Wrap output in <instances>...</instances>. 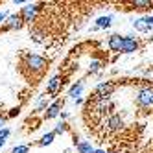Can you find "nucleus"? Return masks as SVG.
<instances>
[{"mask_svg":"<svg viewBox=\"0 0 153 153\" xmlns=\"http://www.w3.org/2000/svg\"><path fill=\"white\" fill-rule=\"evenodd\" d=\"M7 17H9V13H7V11H0V22H6Z\"/></svg>","mask_w":153,"mask_h":153,"instance_id":"nucleus-21","label":"nucleus"},{"mask_svg":"<svg viewBox=\"0 0 153 153\" xmlns=\"http://www.w3.org/2000/svg\"><path fill=\"white\" fill-rule=\"evenodd\" d=\"M100 68H102V61L92 59V61H91V65H89V72H91V74H96Z\"/></svg>","mask_w":153,"mask_h":153,"instance_id":"nucleus-19","label":"nucleus"},{"mask_svg":"<svg viewBox=\"0 0 153 153\" xmlns=\"http://www.w3.org/2000/svg\"><path fill=\"white\" fill-rule=\"evenodd\" d=\"M61 107H63V100H56L52 105L46 107V114H45V118H46V120H52V118H56L57 114H61Z\"/></svg>","mask_w":153,"mask_h":153,"instance_id":"nucleus-10","label":"nucleus"},{"mask_svg":"<svg viewBox=\"0 0 153 153\" xmlns=\"http://www.w3.org/2000/svg\"><path fill=\"white\" fill-rule=\"evenodd\" d=\"M53 138H56V135H53V131H50V133H46L45 137L37 142V146H50L52 142H53Z\"/></svg>","mask_w":153,"mask_h":153,"instance_id":"nucleus-17","label":"nucleus"},{"mask_svg":"<svg viewBox=\"0 0 153 153\" xmlns=\"http://www.w3.org/2000/svg\"><path fill=\"white\" fill-rule=\"evenodd\" d=\"M76 148H78V153H94V148L87 140H78L76 142Z\"/></svg>","mask_w":153,"mask_h":153,"instance_id":"nucleus-14","label":"nucleus"},{"mask_svg":"<svg viewBox=\"0 0 153 153\" xmlns=\"http://www.w3.org/2000/svg\"><path fill=\"white\" fill-rule=\"evenodd\" d=\"M24 67H28L31 72H42L48 68V59L41 57V56H33V53H28L24 56Z\"/></svg>","mask_w":153,"mask_h":153,"instance_id":"nucleus-2","label":"nucleus"},{"mask_svg":"<svg viewBox=\"0 0 153 153\" xmlns=\"http://www.w3.org/2000/svg\"><path fill=\"white\" fill-rule=\"evenodd\" d=\"M122 45H124V37L118 35V33H113L111 37H109V41H107L109 50L114 52V53H122Z\"/></svg>","mask_w":153,"mask_h":153,"instance_id":"nucleus-8","label":"nucleus"},{"mask_svg":"<svg viewBox=\"0 0 153 153\" xmlns=\"http://www.w3.org/2000/svg\"><path fill=\"white\" fill-rule=\"evenodd\" d=\"M22 19H20V15H9L7 20H6V30H19V28H22Z\"/></svg>","mask_w":153,"mask_h":153,"instance_id":"nucleus-11","label":"nucleus"},{"mask_svg":"<svg viewBox=\"0 0 153 153\" xmlns=\"http://www.w3.org/2000/svg\"><path fill=\"white\" fill-rule=\"evenodd\" d=\"M116 85L113 81H105V83H100L94 89L92 92V100H103V98H111V94L114 92Z\"/></svg>","mask_w":153,"mask_h":153,"instance_id":"nucleus-4","label":"nucleus"},{"mask_svg":"<svg viewBox=\"0 0 153 153\" xmlns=\"http://www.w3.org/2000/svg\"><path fill=\"white\" fill-rule=\"evenodd\" d=\"M63 81H65V78L61 74H57V76H53V78L46 83V94H50V96H53V94H57L59 91H61V87H63Z\"/></svg>","mask_w":153,"mask_h":153,"instance_id":"nucleus-7","label":"nucleus"},{"mask_svg":"<svg viewBox=\"0 0 153 153\" xmlns=\"http://www.w3.org/2000/svg\"><path fill=\"white\" fill-rule=\"evenodd\" d=\"M39 4H26L22 9H20V19H22V22H26V24H31L35 20V17H37V13H39Z\"/></svg>","mask_w":153,"mask_h":153,"instance_id":"nucleus-6","label":"nucleus"},{"mask_svg":"<svg viewBox=\"0 0 153 153\" xmlns=\"http://www.w3.org/2000/svg\"><path fill=\"white\" fill-rule=\"evenodd\" d=\"M144 19H146V22H148L149 26H153V15H151V17H144Z\"/></svg>","mask_w":153,"mask_h":153,"instance_id":"nucleus-22","label":"nucleus"},{"mask_svg":"<svg viewBox=\"0 0 153 153\" xmlns=\"http://www.w3.org/2000/svg\"><path fill=\"white\" fill-rule=\"evenodd\" d=\"M68 131V124L67 122H59L56 126V129H53V135H63V133H67Z\"/></svg>","mask_w":153,"mask_h":153,"instance_id":"nucleus-18","label":"nucleus"},{"mask_svg":"<svg viewBox=\"0 0 153 153\" xmlns=\"http://www.w3.org/2000/svg\"><path fill=\"white\" fill-rule=\"evenodd\" d=\"M4 144H6V140H2V138H0V148H2Z\"/></svg>","mask_w":153,"mask_h":153,"instance_id":"nucleus-25","label":"nucleus"},{"mask_svg":"<svg viewBox=\"0 0 153 153\" xmlns=\"http://www.w3.org/2000/svg\"><path fill=\"white\" fill-rule=\"evenodd\" d=\"M83 87H85V83H83V81L74 83V85L70 87V91H68V96H72L74 100H76V98H81V91H83Z\"/></svg>","mask_w":153,"mask_h":153,"instance_id":"nucleus-15","label":"nucleus"},{"mask_svg":"<svg viewBox=\"0 0 153 153\" xmlns=\"http://www.w3.org/2000/svg\"><path fill=\"white\" fill-rule=\"evenodd\" d=\"M114 109V103L111 98H103V100H92V113L98 116H105Z\"/></svg>","mask_w":153,"mask_h":153,"instance_id":"nucleus-3","label":"nucleus"},{"mask_svg":"<svg viewBox=\"0 0 153 153\" xmlns=\"http://www.w3.org/2000/svg\"><path fill=\"white\" fill-rule=\"evenodd\" d=\"M133 26H135V30L142 31V33H146V31H149V30H151V26L146 22V19H137L135 22H133Z\"/></svg>","mask_w":153,"mask_h":153,"instance_id":"nucleus-16","label":"nucleus"},{"mask_svg":"<svg viewBox=\"0 0 153 153\" xmlns=\"http://www.w3.org/2000/svg\"><path fill=\"white\" fill-rule=\"evenodd\" d=\"M138 50V41L131 35L124 37V45H122V53H133Z\"/></svg>","mask_w":153,"mask_h":153,"instance_id":"nucleus-9","label":"nucleus"},{"mask_svg":"<svg viewBox=\"0 0 153 153\" xmlns=\"http://www.w3.org/2000/svg\"><path fill=\"white\" fill-rule=\"evenodd\" d=\"M129 6L131 9H137V11H146V9L153 7V2H149V0H133Z\"/></svg>","mask_w":153,"mask_h":153,"instance_id":"nucleus-12","label":"nucleus"},{"mask_svg":"<svg viewBox=\"0 0 153 153\" xmlns=\"http://www.w3.org/2000/svg\"><path fill=\"white\" fill-rule=\"evenodd\" d=\"M94 153H107V151H103V149H94Z\"/></svg>","mask_w":153,"mask_h":153,"instance_id":"nucleus-24","label":"nucleus"},{"mask_svg":"<svg viewBox=\"0 0 153 153\" xmlns=\"http://www.w3.org/2000/svg\"><path fill=\"white\" fill-rule=\"evenodd\" d=\"M135 102L140 109H153V85H146L142 89L137 91V96H135Z\"/></svg>","mask_w":153,"mask_h":153,"instance_id":"nucleus-1","label":"nucleus"},{"mask_svg":"<svg viewBox=\"0 0 153 153\" xmlns=\"http://www.w3.org/2000/svg\"><path fill=\"white\" fill-rule=\"evenodd\" d=\"M2 126H4V116H0V129H2Z\"/></svg>","mask_w":153,"mask_h":153,"instance_id":"nucleus-23","label":"nucleus"},{"mask_svg":"<svg viewBox=\"0 0 153 153\" xmlns=\"http://www.w3.org/2000/svg\"><path fill=\"white\" fill-rule=\"evenodd\" d=\"M30 151V146H17L11 149V153H28Z\"/></svg>","mask_w":153,"mask_h":153,"instance_id":"nucleus-20","label":"nucleus"},{"mask_svg":"<svg viewBox=\"0 0 153 153\" xmlns=\"http://www.w3.org/2000/svg\"><path fill=\"white\" fill-rule=\"evenodd\" d=\"M102 124L105 126L107 131H120V129L126 126V124H124V118L120 116V114H116V113L109 114L107 118L103 116V118H102Z\"/></svg>","mask_w":153,"mask_h":153,"instance_id":"nucleus-5","label":"nucleus"},{"mask_svg":"<svg viewBox=\"0 0 153 153\" xmlns=\"http://www.w3.org/2000/svg\"><path fill=\"white\" fill-rule=\"evenodd\" d=\"M111 22H113V17H111V15L96 19V26L92 28V31H94V30H102V28H109V26H111Z\"/></svg>","mask_w":153,"mask_h":153,"instance_id":"nucleus-13","label":"nucleus"}]
</instances>
